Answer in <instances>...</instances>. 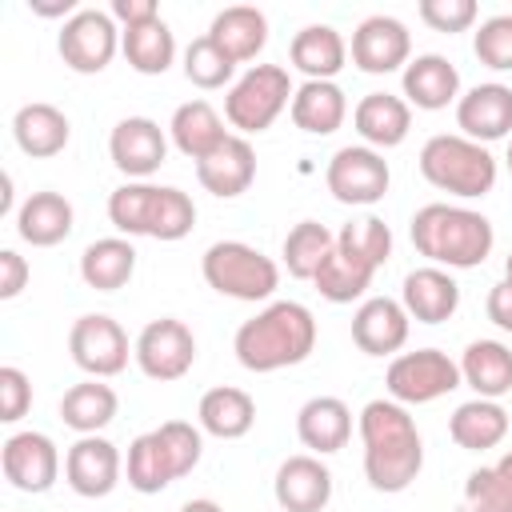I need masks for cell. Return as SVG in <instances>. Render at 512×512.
Wrapping results in <instances>:
<instances>
[{"instance_id": "obj_1", "label": "cell", "mask_w": 512, "mask_h": 512, "mask_svg": "<svg viewBox=\"0 0 512 512\" xmlns=\"http://www.w3.org/2000/svg\"><path fill=\"white\" fill-rule=\"evenodd\" d=\"M360 444H364V476L376 492H404L424 468V440L416 420L396 400H368L360 408Z\"/></svg>"}, {"instance_id": "obj_2", "label": "cell", "mask_w": 512, "mask_h": 512, "mask_svg": "<svg viewBox=\"0 0 512 512\" xmlns=\"http://www.w3.org/2000/svg\"><path fill=\"white\" fill-rule=\"evenodd\" d=\"M316 348V316L300 300H272L236 328L232 352L248 372H280L304 364Z\"/></svg>"}, {"instance_id": "obj_3", "label": "cell", "mask_w": 512, "mask_h": 512, "mask_svg": "<svg viewBox=\"0 0 512 512\" xmlns=\"http://www.w3.org/2000/svg\"><path fill=\"white\" fill-rule=\"evenodd\" d=\"M412 244L420 256H428L436 268H476L488 260L496 232L492 220L460 208V204H424L412 216Z\"/></svg>"}, {"instance_id": "obj_4", "label": "cell", "mask_w": 512, "mask_h": 512, "mask_svg": "<svg viewBox=\"0 0 512 512\" xmlns=\"http://www.w3.org/2000/svg\"><path fill=\"white\" fill-rule=\"evenodd\" d=\"M204 452V436L196 424L188 420H164L152 432H140L128 444V488H136L140 496H156L164 492L172 480L188 476L200 464Z\"/></svg>"}, {"instance_id": "obj_5", "label": "cell", "mask_w": 512, "mask_h": 512, "mask_svg": "<svg viewBox=\"0 0 512 512\" xmlns=\"http://www.w3.org/2000/svg\"><path fill=\"white\" fill-rule=\"evenodd\" d=\"M420 176L448 196L476 200L496 188V156L460 132H440L420 148Z\"/></svg>"}, {"instance_id": "obj_6", "label": "cell", "mask_w": 512, "mask_h": 512, "mask_svg": "<svg viewBox=\"0 0 512 512\" xmlns=\"http://www.w3.org/2000/svg\"><path fill=\"white\" fill-rule=\"evenodd\" d=\"M200 272H204L208 288H216L220 296H232V300H248V304L268 300L280 288L276 260L244 240H216L204 252Z\"/></svg>"}, {"instance_id": "obj_7", "label": "cell", "mask_w": 512, "mask_h": 512, "mask_svg": "<svg viewBox=\"0 0 512 512\" xmlns=\"http://www.w3.org/2000/svg\"><path fill=\"white\" fill-rule=\"evenodd\" d=\"M292 96H296V88H292L288 68H280V64H252L228 88V96H224V120L232 128H240L244 136L264 132V128L276 124V116L284 108H292Z\"/></svg>"}, {"instance_id": "obj_8", "label": "cell", "mask_w": 512, "mask_h": 512, "mask_svg": "<svg viewBox=\"0 0 512 512\" xmlns=\"http://www.w3.org/2000/svg\"><path fill=\"white\" fill-rule=\"evenodd\" d=\"M464 380H460V364L440 352V348H416V352H400L392 356L388 372H384V388H388V400L396 404H432L448 392H456Z\"/></svg>"}, {"instance_id": "obj_9", "label": "cell", "mask_w": 512, "mask_h": 512, "mask_svg": "<svg viewBox=\"0 0 512 512\" xmlns=\"http://www.w3.org/2000/svg\"><path fill=\"white\" fill-rule=\"evenodd\" d=\"M56 52L80 76L104 72L112 64V56L120 52V28H116L112 12L80 8L76 16H68L64 28H60V36H56Z\"/></svg>"}, {"instance_id": "obj_10", "label": "cell", "mask_w": 512, "mask_h": 512, "mask_svg": "<svg viewBox=\"0 0 512 512\" xmlns=\"http://www.w3.org/2000/svg\"><path fill=\"white\" fill-rule=\"evenodd\" d=\"M132 356L140 364V372L148 380H160V384H172L180 376L192 372L196 364V336L184 320L176 316H160V320H148L132 344Z\"/></svg>"}, {"instance_id": "obj_11", "label": "cell", "mask_w": 512, "mask_h": 512, "mask_svg": "<svg viewBox=\"0 0 512 512\" xmlns=\"http://www.w3.org/2000/svg\"><path fill=\"white\" fill-rule=\"evenodd\" d=\"M324 184H328V192H332L340 204H360V208H368V204L384 200V192H388V184H392V172H388V160H384L376 148H368V144H344V148L328 160Z\"/></svg>"}, {"instance_id": "obj_12", "label": "cell", "mask_w": 512, "mask_h": 512, "mask_svg": "<svg viewBox=\"0 0 512 512\" xmlns=\"http://www.w3.org/2000/svg\"><path fill=\"white\" fill-rule=\"evenodd\" d=\"M68 352H72V364L80 372H88L92 380H108V376H120L128 368V332L104 316V312H88L72 324L68 332Z\"/></svg>"}, {"instance_id": "obj_13", "label": "cell", "mask_w": 512, "mask_h": 512, "mask_svg": "<svg viewBox=\"0 0 512 512\" xmlns=\"http://www.w3.org/2000/svg\"><path fill=\"white\" fill-rule=\"evenodd\" d=\"M0 464H4V480L16 492L40 496L60 476V448L44 432H12L0 448Z\"/></svg>"}, {"instance_id": "obj_14", "label": "cell", "mask_w": 512, "mask_h": 512, "mask_svg": "<svg viewBox=\"0 0 512 512\" xmlns=\"http://www.w3.org/2000/svg\"><path fill=\"white\" fill-rule=\"evenodd\" d=\"M352 64L368 76H388L396 68H408L412 60V36L396 16H368L352 32Z\"/></svg>"}, {"instance_id": "obj_15", "label": "cell", "mask_w": 512, "mask_h": 512, "mask_svg": "<svg viewBox=\"0 0 512 512\" xmlns=\"http://www.w3.org/2000/svg\"><path fill=\"white\" fill-rule=\"evenodd\" d=\"M108 156L128 180H148L168 160V136L148 116H124L108 136Z\"/></svg>"}, {"instance_id": "obj_16", "label": "cell", "mask_w": 512, "mask_h": 512, "mask_svg": "<svg viewBox=\"0 0 512 512\" xmlns=\"http://www.w3.org/2000/svg\"><path fill=\"white\" fill-rule=\"evenodd\" d=\"M120 448L112 440L96 436H80L68 452H64V480L76 496L100 500L120 484Z\"/></svg>"}, {"instance_id": "obj_17", "label": "cell", "mask_w": 512, "mask_h": 512, "mask_svg": "<svg viewBox=\"0 0 512 512\" xmlns=\"http://www.w3.org/2000/svg\"><path fill=\"white\" fill-rule=\"evenodd\" d=\"M456 128L460 136L476 140V144H492L512 136V88L508 84H476L456 100Z\"/></svg>"}, {"instance_id": "obj_18", "label": "cell", "mask_w": 512, "mask_h": 512, "mask_svg": "<svg viewBox=\"0 0 512 512\" xmlns=\"http://www.w3.org/2000/svg\"><path fill=\"white\" fill-rule=\"evenodd\" d=\"M272 492H276V504L284 512H324L332 500V472L324 468L320 456L300 452L276 468Z\"/></svg>"}, {"instance_id": "obj_19", "label": "cell", "mask_w": 512, "mask_h": 512, "mask_svg": "<svg viewBox=\"0 0 512 512\" xmlns=\"http://www.w3.org/2000/svg\"><path fill=\"white\" fill-rule=\"evenodd\" d=\"M408 324L412 316L404 312L400 300L392 296H372L356 308L352 316V344L364 352V356H392L404 348L408 340Z\"/></svg>"}, {"instance_id": "obj_20", "label": "cell", "mask_w": 512, "mask_h": 512, "mask_svg": "<svg viewBox=\"0 0 512 512\" xmlns=\"http://www.w3.org/2000/svg\"><path fill=\"white\" fill-rule=\"evenodd\" d=\"M400 304L412 320L420 324H444L456 316L460 308V284L436 268V264H424V268H412L404 276V288H400Z\"/></svg>"}, {"instance_id": "obj_21", "label": "cell", "mask_w": 512, "mask_h": 512, "mask_svg": "<svg viewBox=\"0 0 512 512\" xmlns=\"http://www.w3.org/2000/svg\"><path fill=\"white\" fill-rule=\"evenodd\" d=\"M196 180L204 184V192H212L220 200L244 196L256 180V148L244 136H228L212 156H204L196 164Z\"/></svg>"}, {"instance_id": "obj_22", "label": "cell", "mask_w": 512, "mask_h": 512, "mask_svg": "<svg viewBox=\"0 0 512 512\" xmlns=\"http://www.w3.org/2000/svg\"><path fill=\"white\" fill-rule=\"evenodd\" d=\"M296 436L312 456H332L352 440V408L340 396H312L296 412Z\"/></svg>"}, {"instance_id": "obj_23", "label": "cell", "mask_w": 512, "mask_h": 512, "mask_svg": "<svg viewBox=\"0 0 512 512\" xmlns=\"http://www.w3.org/2000/svg\"><path fill=\"white\" fill-rule=\"evenodd\" d=\"M352 124L360 132V140L368 148H396L408 140V128H412V108L404 96H392V92H368L356 108H352Z\"/></svg>"}, {"instance_id": "obj_24", "label": "cell", "mask_w": 512, "mask_h": 512, "mask_svg": "<svg viewBox=\"0 0 512 512\" xmlns=\"http://www.w3.org/2000/svg\"><path fill=\"white\" fill-rule=\"evenodd\" d=\"M404 96L408 108H424V112H440L452 100H460V72L448 56L440 52H424L416 60H408L404 68Z\"/></svg>"}, {"instance_id": "obj_25", "label": "cell", "mask_w": 512, "mask_h": 512, "mask_svg": "<svg viewBox=\"0 0 512 512\" xmlns=\"http://www.w3.org/2000/svg\"><path fill=\"white\" fill-rule=\"evenodd\" d=\"M12 136H16V148L32 160H48L56 152L68 148V136H72V124L68 116L56 108V104H44V100H32L24 108H16L12 116Z\"/></svg>"}, {"instance_id": "obj_26", "label": "cell", "mask_w": 512, "mask_h": 512, "mask_svg": "<svg viewBox=\"0 0 512 512\" xmlns=\"http://www.w3.org/2000/svg\"><path fill=\"white\" fill-rule=\"evenodd\" d=\"M72 224H76V212L60 192H32L16 208V232L32 248H56L60 240L72 236Z\"/></svg>"}, {"instance_id": "obj_27", "label": "cell", "mask_w": 512, "mask_h": 512, "mask_svg": "<svg viewBox=\"0 0 512 512\" xmlns=\"http://www.w3.org/2000/svg\"><path fill=\"white\" fill-rule=\"evenodd\" d=\"M288 116L308 136H332L348 116V96L336 80H304L292 96Z\"/></svg>"}, {"instance_id": "obj_28", "label": "cell", "mask_w": 512, "mask_h": 512, "mask_svg": "<svg viewBox=\"0 0 512 512\" xmlns=\"http://www.w3.org/2000/svg\"><path fill=\"white\" fill-rule=\"evenodd\" d=\"M168 136H172V144L188 156V160H204V156H212L232 132L224 128V120H220V112L208 104V100H188V104H180L176 112H172V120H168Z\"/></svg>"}, {"instance_id": "obj_29", "label": "cell", "mask_w": 512, "mask_h": 512, "mask_svg": "<svg viewBox=\"0 0 512 512\" xmlns=\"http://www.w3.org/2000/svg\"><path fill=\"white\" fill-rule=\"evenodd\" d=\"M208 36L236 64H244V60H256L264 52V44H268V16L260 8H252V4H232V8H220L212 16Z\"/></svg>"}, {"instance_id": "obj_30", "label": "cell", "mask_w": 512, "mask_h": 512, "mask_svg": "<svg viewBox=\"0 0 512 512\" xmlns=\"http://www.w3.org/2000/svg\"><path fill=\"white\" fill-rule=\"evenodd\" d=\"M460 380L484 400L508 396L512 392V348L500 340H472L460 356Z\"/></svg>"}, {"instance_id": "obj_31", "label": "cell", "mask_w": 512, "mask_h": 512, "mask_svg": "<svg viewBox=\"0 0 512 512\" xmlns=\"http://www.w3.org/2000/svg\"><path fill=\"white\" fill-rule=\"evenodd\" d=\"M196 416H200V428L208 436H216V440H240L256 424V400L244 388L220 384V388H208L200 396Z\"/></svg>"}, {"instance_id": "obj_32", "label": "cell", "mask_w": 512, "mask_h": 512, "mask_svg": "<svg viewBox=\"0 0 512 512\" xmlns=\"http://www.w3.org/2000/svg\"><path fill=\"white\" fill-rule=\"evenodd\" d=\"M288 60L308 80H332L344 68V60H348V44H344V36L332 24H308V28H300L292 36Z\"/></svg>"}, {"instance_id": "obj_33", "label": "cell", "mask_w": 512, "mask_h": 512, "mask_svg": "<svg viewBox=\"0 0 512 512\" xmlns=\"http://www.w3.org/2000/svg\"><path fill=\"white\" fill-rule=\"evenodd\" d=\"M448 436L464 452H488L508 436V412L500 408V400H464L448 420Z\"/></svg>"}, {"instance_id": "obj_34", "label": "cell", "mask_w": 512, "mask_h": 512, "mask_svg": "<svg viewBox=\"0 0 512 512\" xmlns=\"http://www.w3.org/2000/svg\"><path fill=\"white\" fill-rule=\"evenodd\" d=\"M136 272V248L132 240L124 236H104V240H92L80 256V280L96 292H116L132 280Z\"/></svg>"}, {"instance_id": "obj_35", "label": "cell", "mask_w": 512, "mask_h": 512, "mask_svg": "<svg viewBox=\"0 0 512 512\" xmlns=\"http://www.w3.org/2000/svg\"><path fill=\"white\" fill-rule=\"evenodd\" d=\"M116 408H120V400H116V392L104 384V380H80V384H72L68 392H64V400H60V420L72 428V432H80V436H96L100 428H108L112 420H116Z\"/></svg>"}, {"instance_id": "obj_36", "label": "cell", "mask_w": 512, "mask_h": 512, "mask_svg": "<svg viewBox=\"0 0 512 512\" xmlns=\"http://www.w3.org/2000/svg\"><path fill=\"white\" fill-rule=\"evenodd\" d=\"M120 52L128 60L132 72L140 76H160L172 68L176 60V36L172 28L156 16L148 24H136V28H120Z\"/></svg>"}, {"instance_id": "obj_37", "label": "cell", "mask_w": 512, "mask_h": 512, "mask_svg": "<svg viewBox=\"0 0 512 512\" xmlns=\"http://www.w3.org/2000/svg\"><path fill=\"white\" fill-rule=\"evenodd\" d=\"M372 276H376L372 264H364L360 256H352V252H344V248L336 244V248L324 256V264L316 268L312 284H316V292H320L328 304H352V300H360V296L368 292Z\"/></svg>"}, {"instance_id": "obj_38", "label": "cell", "mask_w": 512, "mask_h": 512, "mask_svg": "<svg viewBox=\"0 0 512 512\" xmlns=\"http://www.w3.org/2000/svg\"><path fill=\"white\" fill-rule=\"evenodd\" d=\"M160 184L148 180H128L108 196V220L124 236H152V216H156Z\"/></svg>"}, {"instance_id": "obj_39", "label": "cell", "mask_w": 512, "mask_h": 512, "mask_svg": "<svg viewBox=\"0 0 512 512\" xmlns=\"http://www.w3.org/2000/svg\"><path fill=\"white\" fill-rule=\"evenodd\" d=\"M336 248V236L320 224V220H300L288 236H284V268H288V276H296V280H312L316 276V268L324 264V256Z\"/></svg>"}, {"instance_id": "obj_40", "label": "cell", "mask_w": 512, "mask_h": 512, "mask_svg": "<svg viewBox=\"0 0 512 512\" xmlns=\"http://www.w3.org/2000/svg\"><path fill=\"white\" fill-rule=\"evenodd\" d=\"M232 72H236V60H232L208 32L196 36V40L184 48V76H188V84L212 92V88H224V84L232 80Z\"/></svg>"}, {"instance_id": "obj_41", "label": "cell", "mask_w": 512, "mask_h": 512, "mask_svg": "<svg viewBox=\"0 0 512 512\" xmlns=\"http://www.w3.org/2000/svg\"><path fill=\"white\" fill-rule=\"evenodd\" d=\"M336 244L352 256H360L364 264L380 268L388 264L392 256V228L380 220V216H360V220H348L340 232H336Z\"/></svg>"}, {"instance_id": "obj_42", "label": "cell", "mask_w": 512, "mask_h": 512, "mask_svg": "<svg viewBox=\"0 0 512 512\" xmlns=\"http://www.w3.org/2000/svg\"><path fill=\"white\" fill-rule=\"evenodd\" d=\"M196 224V204L188 192L160 184V200H156V216H152V240H184Z\"/></svg>"}, {"instance_id": "obj_43", "label": "cell", "mask_w": 512, "mask_h": 512, "mask_svg": "<svg viewBox=\"0 0 512 512\" xmlns=\"http://www.w3.org/2000/svg\"><path fill=\"white\" fill-rule=\"evenodd\" d=\"M472 52L484 68L492 72H512V12L488 16L480 20L476 36H472Z\"/></svg>"}, {"instance_id": "obj_44", "label": "cell", "mask_w": 512, "mask_h": 512, "mask_svg": "<svg viewBox=\"0 0 512 512\" xmlns=\"http://www.w3.org/2000/svg\"><path fill=\"white\" fill-rule=\"evenodd\" d=\"M464 500L468 512H512V492L496 476V468H476L464 480Z\"/></svg>"}, {"instance_id": "obj_45", "label": "cell", "mask_w": 512, "mask_h": 512, "mask_svg": "<svg viewBox=\"0 0 512 512\" xmlns=\"http://www.w3.org/2000/svg\"><path fill=\"white\" fill-rule=\"evenodd\" d=\"M420 20L432 28V32H468L480 16L476 0H420Z\"/></svg>"}, {"instance_id": "obj_46", "label": "cell", "mask_w": 512, "mask_h": 512, "mask_svg": "<svg viewBox=\"0 0 512 512\" xmlns=\"http://www.w3.org/2000/svg\"><path fill=\"white\" fill-rule=\"evenodd\" d=\"M28 408H32V380L24 376V368L4 364L0 368V420L16 424L28 416Z\"/></svg>"}, {"instance_id": "obj_47", "label": "cell", "mask_w": 512, "mask_h": 512, "mask_svg": "<svg viewBox=\"0 0 512 512\" xmlns=\"http://www.w3.org/2000/svg\"><path fill=\"white\" fill-rule=\"evenodd\" d=\"M28 276H32L28 260L16 248H4L0 252V300H16L24 292V284H28Z\"/></svg>"}, {"instance_id": "obj_48", "label": "cell", "mask_w": 512, "mask_h": 512, "mask_svg": "<svg viewBox=\"0 0 512 512\" xmlns=\"http://www.w3.org/2000/svg\"><path fill=\"white\" fill-rule=\"evenodd\" d=\"M108 12H112V20H116L120 28H136V24H148V20L160 16L156 0H112Z\"/></svg>"}, {"instance_id": "obj_49", "label": "cell", "mask_w": 512, "mask_h": 512, "mask_svg": "<svg viewBox=\"0 0 512 512\" xmlns=\"http://www.w3.org/2000/svg\"><path fill=\"white\" fill-rule=\"evenodd\" d=\"M488 320L496 328L512 332V280L508 276L500 284H492V292H488Z\"/></svg>"}, {"instance_id": "obj_50", "label": "cell", "mask_w": 512, "mask_h": 512, "mask_svg": "<svg viewBox=\"0 0 512 512\" xmlns=\"http://www.w3.org/2000/svg\"><path fill=\"white\" fill-rule=\"evenodd\" d=\"M492 468H496V476L504 480V488L512 492V452H504V456H500V460H496Z\"/></svg>"}, {"instance_id": "obj_51", "label": "cell", "mask_w": 512, "mask_h": 512, "mask_svg": "<svg viewBox=\"0 0 512 512\" xmlns=\"http://www.w3.org/2000/svg\"><path fill=\"white\" fill-rule=\"evenodd\" d=\"M180 512H224V508H220L216 500H204V496H200V500H188Z\"/></svg>"}, {"instance_id": "obj_52", "label": "cell", "mask_w": 512, "mask_h": 512, "mask_svg": "<svg viewBox=\"0 0 512 512\" xmlns=\"http://www.w3.org/2000/svg\"><path fill=\"white\" fill-rule=\"evenodd\" d=\"M12 212V172H4V192H0V216Z\"/></svg>"}, {"instance_id": "obj_53", "label": "cell", "mask_w": 512, "mask_h": 512, "mask_svg": "<svg viewBox=\"0 0 512 512\" xmlns=\"http://www.w3.org/2000/svg\"><path fill=\"white\" fill-rule=\"evenodd\" d=\"M504 276L512 280V252H508V260H504Z\"/></svg>"}, {"instance_id": "obj_54", "label": "cell", "mask_w": 512, "mask_h": 512, "mask_svg": "<svg viewBox=\"0 0 512 512\" xmlns=\"http://www.w3.org/2000/svg\"><path fill=\"white\" fill-rule=\"evenodd\" d=\"M504 164H508V172H512V140H508V156H504Z\"/></svg>"}]
</instances>
